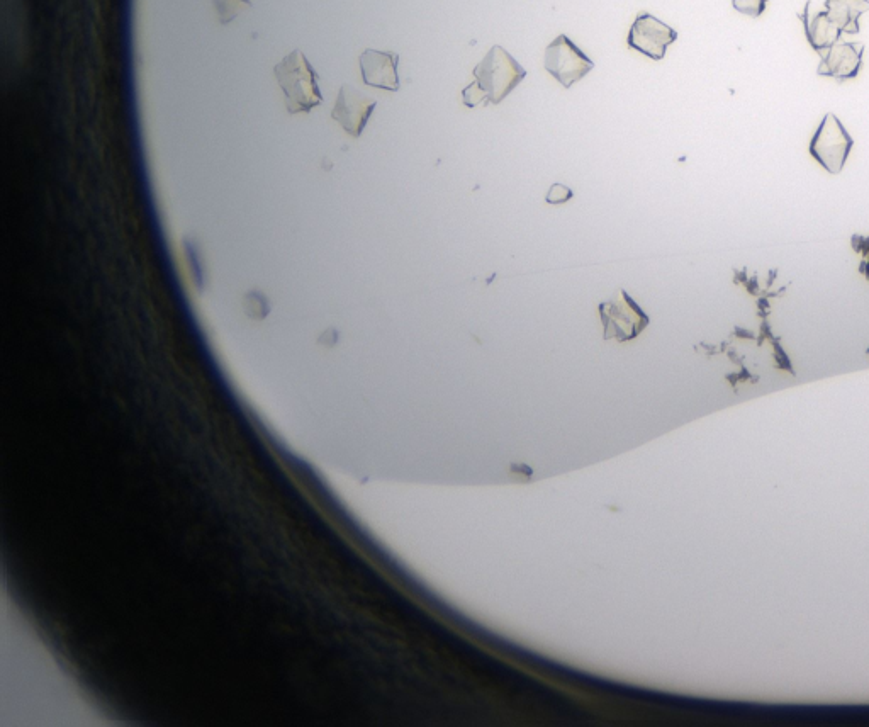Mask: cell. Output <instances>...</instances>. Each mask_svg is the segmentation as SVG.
<instances>
[{
  "instance_id": "cell-1",
  "label": "cell",
  "mask_w": 869,
  "mask_h": 727,
  "mask_svg": "<svg viewBox=\"0 0 869 727\" xmlns=\"http://www.w3.org/2000/svg\"><path fill=\"white\" fill-rule=\"evenodd\" d=\"M527 77V70L501 46H493L483 62L474 68V82L462 92L467 108L499 104Z\"/></svg>"
},
{
  "instance_id": "cell-2",
  "label": "cell",
  "mask_w": 869,
  "mask_h": 727,
  "mask_svg": "<svg viewBox=\"0 0 869 727\" xmlns=\"http://www.w3.org/2000/svg\"><path fill=\"white\" fill-rule=\"evenodd\" d=\"M274 74L286 99L287 113L291 116L311 113L323 102L318 85L320 77L298 48L275 65Z\"/></svg>"
},
{
  "instance_id": "cell-3",
  "label": "cell",
  "mask_w": 869,
  "mask_h": 727,
  "mask_svg": "<svg viewBox=\"0 0 869 727\" xmlns=\"http://www.w3.org/2000/svg\"><path fill=\"white\" fill-rule=\"evenodd\" d=\"M603 339L628 342L639 337L649 327V316L635 303L632 296L620 289L610 301L600 305Z\"/></svg>"
},
{
  "instance_id": "cell-4",
  "label": "cell",
  "mask_w": 869,
  "mask_h": 727,
  "mask_svg": "<svg viewBox=\"0 0 869 727\" xmlns=\"http://www.w3.org/2000/svg\"><path fill=\"white\" fill-rule=\"evenodd\" d=\"M853 145V138L844 130L841 121L834 114H825L824 121L820 123L819 130L810 143V153L830 174H839L844 169Z\"/></svg>"
},
{
  "instance_id": "cell-5",
  "label": "cell",
  "mask_w": 869,
  "mask_h": 727,
  "mask_svg": "<svg viewBox=\"0 0 869 727\" xmlns=\"http://www.w3.org/2000/svg\"><path fill=\"white\" fill-rule=\"evenodd\" d=\"M593 68H595L593 60L586 57L584 51L574 45L566 34L557 36L556 40L545 48V70L564 89H571L572 84L586 77Z\"/></svg>"
},
{
  "instance_id": "cell-6",
  "label": "cell",
  "mask_w": 869,
  "mask_h": 727,
  "mask_svg": "<svg viewBox=\"0 0 869 727\" xmlns=\"http://www.w3.org/2000/svg\"><path fill=\"white\" fill-rule=\"evenodd\" d=\"M678 40L676 29L659 21L657 17L642 12L635 17L634 24L628 33V46L640 51L652 60H662L669 46Z\"/></svg>"
},
{
  "instance_id": "cell-7",
  "label": "cell",
  "mask_w": 869,
  "mask_h": 727,
  "mask_svg": "<svg viewBox=\"0 0 869 727\" xmlns=\"http://www.w3.org/2000/svg\"><path fill=\"white\" fill-rule=\"evenodd\" d=\"M376 106V99L365 96L352 85L345 84L338 92L331 118L335 119L348 135L359 138L364 133L365 126L369 123Z\"/></svg>"
},
{
  "instance_id": "cell-8",
  "label": "cell",
  "mask_w": 869,
  "mask_h": 727,
  "mask_svg": "<svg viewBox=\"0 0 869 727\" xmlns=\"http://www.w3.org/2000/svg\"><path fill=\"white\" fill-rule=\"evenodd\" d=\"M359 62L365 85L382 91H399L398 53L369 48L360 55Z\"/></svg>"
},
{
  "instance_id": "cell-9",
  "label": "cell",
  "mask_w": 869,
  "mask_h": 727,
  "mask_svg": "<svg viewBox=\"0 0 869 727\" xmlns=\"http://www.w3.org/2000/svg\"><path fill=\"white\" fill-rule=\"evenodd\" d=\"M864 45L861 43H839L830 46L820 57L819 75L834 77L837 80L854 79L863 65Z\"/></svg>"
},
{
  "instance_id": "cell-10",
  "label": "cell",
  "mask_w": 869,
  "mask_h": 727,
  "mask_svg": "<svg viewBox=\"0 0 869 727\" xmlns=\"http://www.w3.org/2000/svg\"><path fill=\"white\" fill-rule=\"evenodd\" d=\"M803 24H805V33L807 40L812 45L813 50L819 51L820 55L824 51L829 50L830 46L836 45L841 38L842 31L839 29L827 12H815L812 14V2L808 0L807 7L803 14H800Z\"/></svg>"
},
{
  "instance_id": "cell-11",
  "label": "cell",
  "mask_w": 869,
  "mask_h": 727,
  "mask_svg": "<svg viewBox=\"0 0 869 727\" xmlns=\"http://www.w3.org/2000/svg\"><path fill=\"white\" fill-rule=\"evenodd\" d=\"M825 7L842 33L858 34L859 17L869 11V0H827Z\"/></svg>"
},
{
  "instance_id": "cell-12",
  "label": "cell",
  "mask_w": 869,
  "mask_h": 727,
  "mask_svg": "<svg viewBox=\"0 0 869 727\" xmlns=\"http://www.w3.org/2000/svg\"><path fill=\"white\" fill-rule=\"evenodd\" d=\"M214 9L218 14L219 24L233 23L245 9L252 7V0H213Z\"/></svg>"
},
{
  "instance_id": "cell-13",
  "label": "cell",
  "mask_w": 869,
  "mask_h": 727,
  "mask_svg": "<svg viewBox=\"0 0 869 727\" xmlns=\"http://www.w3.org/2000/svg\"><path fill=\"white\" fill-rule=\"evenodd\" d=\"M732 4H734V9H737L741 14L759 17L766 9L768 0H732Z\"/></svg>"
},
{
  "instance_id": "cell-14",
  "label": "cell",
  "mask_w": 869,
  "mask_h": 727,
  "mask_svg": "<svg viewBox=\"0 0 869 727\" xmlns=\"http://www.w3.org/2000/svg\"><path fill=\"white\" fill-rule=\"evenodd\" d=\"M572 196H574V194H572L569 187L564 186V184H554V186L550 187V191L547 192V198H545V201L549 204H562L567 203Z\"/></svg>"
},
{
  "instance_id": "cell-15",
  "label": "cell",
  "mask_w": 869,
  "mask_h": 727,
  "mask_svg": "<svg viewBox=\"0 0 869 727\" xmlns=\"http://www.w3.org/2000/svg\"><path fill=\"white\" fill-rule=\"evenodd\" d=\"M859 247L863 250V265H861V271L868 276L869 279V240L868 238H864V240H859Z\"/></svg>"
}]
</instances>
